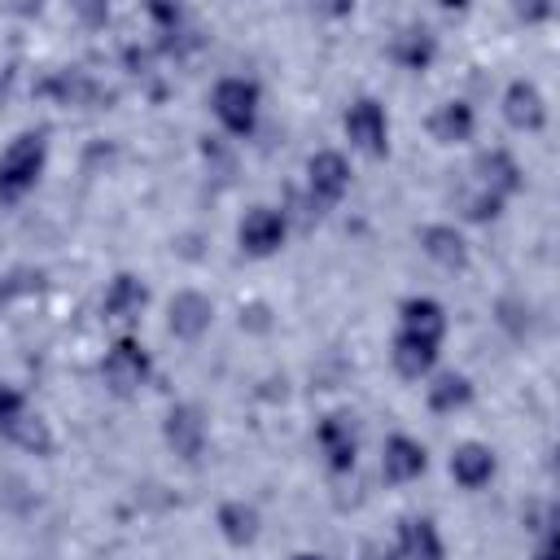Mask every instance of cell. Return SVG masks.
I'll return each instance as SVG.
<instances>
[{"label": "cell", "instance_id": "obj_1", "mask_svg": "<svg viewBox=\"0 0 560 560\" xmlns=\"http://www.w3.org/2000/svg\"><path fill=\"white\" fill-rule=\"evenodd\" d=\"M48 158V140L44 131H22L18 140H9V149L0 153V197H22Z\"/></svg>", "mask_w": 560, "mask_h": 560}, {"label": "cell", "instance_id": "obj_2", "mask_svg": "<svg viewBox=\"0 0 560 560\" xmlns=\"http://www.w3.org/2000/svg\"><path fill=\"white\" fill-rule=\"evenodd\" d=\"M306 188H311V206L315 214L319 210H332L346 188H350V162L337 153V149H319L311 162H306Z\"/></svg>", "mask_w": 560, "mask_h": 560}, {"label": "cell", "instance_id": "obj_3", "mask_svg": "<svg viewBox=\"0 0 560 560\" xmlns=\"http://www.w3.org/2000/svg\"><path fill=\"white\" fill-rule=\"evenodd\" d=\"M210 105H214L219 122L232 136H245L254 127V118H258V83H249V79H219Z\"/></svg>", "mask_w": 560, "mask_h": 560}, {"label": "cell", "instance_id": "obj_4", "mask_svg": "<svg viewBox=\"0 0 560 560\" xmlns=\"http://www.w3.org/2000/svg\"><path fill=\"white\" fill-rule=\"evenodd\" d=\"M346 136H350V144L363 149L368 158H385V149H389V118H385L381 101H372V96L354 101V105L346 109Z\"/></svg>", "mask_w": 560, "mask_h": 560}, {"label": "cell", "instance_id": "obj_5", "mask_svg": "<svg viewBox=\"0 0 560 560\" xmlns=\"http://www.w3.org/2000/svg\"><path fill=\"white\" fill-rule=\"evenodd\" d=\"M101 376H105V385H109L114 394H136V389L149 381V354H144V346L131 341V337L114 341V350H109L105 363H101Z\"/></svg>", "mask_w": 560, "mask_h": 560}, {"label": "cell", "instance_id": "obj_6", "mask_svg": "<svg viewBox=\"0 0 560 560\" xmlns=\"http://www.w3.org/2000/svg\"><path fill=\"white\" fill-rule=\"evenodd\" d=\"M162 438H166V446H171L179 459L192 464V459L206 451V416H201V407L175 402V407L166 411V420H162Z\"/></svg>", "mask_w": 560, "mask_h": 560}, {"label": "cell", "instance_id": "obj_7", "mask_svg": "<svg viewBox=\"0 0 560 560\" xmlns=\"http://www.w3.org/2000/svg\"><path fill=\"white\" fill-rule=\"evenodd\" d=\"M284 210H271V206H254L245 219H241V228H236V241H241V249L245 254H254V258H267V254H276L280 245H284Z\"/></svg>", "mask_w": 560, "mask_h": 560}, {"label": "cell", "instance_id": "obj_8", "mask_svg": "<svg viewBox=\"0 0 560 560\" xmlns=\"http://www.w3.org/2000/svg\"><path fill=\"white\" fill-rule=\"evenodd\" d=\"M315 442H319V451H324V459H328V468H332V472H350V468H354L359 433H354V420H350L346 411L324 416V420H319V429H315Z\"/></svg>", "mask_w": 560, "mask_h": 560}, {"label": "cell", "instance_id": "obj_9", "mask_svg": "<svg viewBox=\"0 0 560 560\" xmlns=\"http://www.w3.org/2000/svg\"><path fill=\"white\" fill-rule=\"evenodd\" d=\"M472 175H477V188L490 192V197H499V201H508V197L521 192V184H525V171L516 166V158H512L508 149L481 153L477 166H472Z\"/></svg>", "mask_w": 560, "mask_h": 560}, {"label": "cell", "instance_id": "obj_10", "mask_svg": "<svg viewBox=\"0 0 560 560\" xmlns=\"http://www.w3.org/2000/svg\"><path fill=\"white\" fill-rule=\"evenodd\" d=\"M210 319H214V302H210L206 293H197V289H184V293H175V298H171L166 324H171V332H175V337H184V341H197V337L210 328Z\"/></svg>", "mask_w": 560, "mask_h": 560}, {"label": "cell", "instance_id": "obj_11", "mask_svg": "<svg viewBox=\"0 0 560 560\" xmlns=\"http://www.w3.org/2000/svg\"><path fill=\"white\" fill-rule=\"evenodd\" d=\"M424 468H429V455H424V446H420L416 438L394 433V438L385 442V451H381V472H385V481L402 486V481H416Z\"/></svg>", "mask_w": 560, "mask_h": 560}, {"label": "cell", "instance_id": "obj_12", "mask_svg": "<svg viewBox=\"0 0 560 560\" xmlns=\"http://www.w3.org/2000/svg\"><path fill=\"white\" fill-rule=\"evenodd\" d=\"M503 118H508L516 131H538V127L547 122L542 92H538L534 83H525V79L508 83V92H503Z\"/></svg>", "mask_w": 560, "mask_h": 560}, {"label": "cell", "instance_id": "obj_13", "mask_svg": "<svg viewBox=\"0 0 560 560\" xmlns=\"http://www.w3.org/2000/svg\"><path fill=\"white\" fill-rule=\"evenodd\" d=\"M144 306H149V289H144V280L131 276V271H118V276L109 280V289H105V315L131 324V319H140Z\"/></svg>", "mask_w": 560, "mask_h": 560}, {"label": "cell", "instance_id": "obj_14", "mask_svg": "<svg viewBox=\"0 0 560 560\" xmlns=\"http://www.w3.org/2000/svg\"><path fill=\"white\" fill-rule=\"evenodd\" d=\"M420 249H424L438 267H446V271L468 267V241H464L451 223H429V228L420 232Z\"/></svg>", "mask_w": 560, "mask_h": 560}, {"label": "cell", "instance_id": "obj_15", "mask_svg": "<svg viewBox=\"0 0 560 560\" xmlns=\"http://www.w3.org/2000/svg\"><path fill=\"white\" fill-rule=\"evenodd\" d=\"M451 477L464 490H481L494 477V451L481 446V442H459L455 455H451Z\"/></svg>", "mask_w": 560, "mask_h": 560}, {"label": "cell", "instance_id": "obj_16", "mask_svg": "<svg viewBox=\"0 0 560 560\" xmlns=\"http://www.w3.org/2000/svg\"><path fill=\"white\" fill-rule=\"evenodd\" d=\"M472 127H477V114L468 101H446L429 118V131L438 144H464V140H472Z\"/></svg>", "mask_w": 560, "mask_h": 560}, {"label": "cell", "instance_id": "obj_17", "mask_svg": "<svg viewBox=\"0 0 560 560\" xmlns=\"http://www.w3.org/2000/svg\"><path fill=\"white\" fill-rule=\"evenodd\" d=\"M214 525H219V534H223L232 547H249V542L258 538V508L245 503V499H228V503H219Z\"/></svg>", "mask_w": 560, "mask_h": 560}, {"label": "cell", "instance_id": "obj_18", "mask_svg": "<svg viewBox=\"0 0 560 560\" xmlns=\"http://www.w3.org/2000/svg\"><path fill=\"white\" fill-rule=\"evenodd\" d=\"M398 551L402 560H442V538L429 516H407L398 525Z\"/></svg>", "mask_w": 560, "mask_h": 560}, {"label": "cell", "instance_id": "obj_19", "mask_svg": "<svg viewBox=\"0 0 560 560\" xmlns=\"http://www.w3.org/2000/svg\"><path fill=\"white\" fill-rule=\"evenodd\" d=\"M39 92L57 96L61 105H96V101H109V92H101L83 70H57L52 79L39 83Z\"/></svg>", "mask_w": 560, "mask_h": 560}, {"label": "cell", "instance_id": "obj_20", "mask_svg": "<svg viewBox=\"0 0 560 560\" xmlns=\"http://www.w3.org/2000/svg\"><path fill=\"white\" fill-rule=\"evenodd\" d=\"M402 332H411V337H424V341H442V332H446V311L433 302V298H407L402 302Z\"/></svg>", "mask_w": 560, "mask_h": 560}, {"label": "cell", "instance_id": "obj_21", "mask_svg": "<svg viewBox=\"0 0 560 560\" xmlns=\"http://www.w3.org/2000/svg\"><path fill=\"white\" fill-rule=\"evenodd\" d=\"M389 359H394L398 376H407V381H420V376H424V372L438 363V346H433V341H424V337L398 332V337H394V350H389Z\"/></svg>", "mask_w": 560, "mask_h": 560}, {"label": "cell", "instance_id": "obj_22", "mask_svg": "<svg viewBox=\"0 0 560 560\" xmlns=\"http://www.w3.org/2000/svg\"><path fill=\"white\" fill-rule=\"evenodd\" d=\"M433 52H438V39H433L429 26H402L394 35V44H389V57L398 66H407V70H424L433 61Z\"/></svg>", "mask_w": 560, "mask_h": 560}, {"label": "cell", "instance_id": "obj_23", "mask_svg": "<svg viewBox=\"0 0 560 560\" xmlns=\"http://www.w3.org/2000/svg\"><path fill=\"white\" fill-rule=\"evenodd\" d=\"M4 433H9V442H18V446L31 451V455H52V429H48V420L35 416V411L13 416V420L4 424Z\"/></svg>", "mask_w": 560, "mask_h": 560}, {"label": "cell", "instance_id": "obj_24", "mask_svg": "<svg viewBox=\"0 0 560 560\" xmlns=\"http://www.w3.org/2000/svg\"><path fill=\"white\" fill-rule=\"evenodd\" d=\"M472 402V381L464 372H442L433 385H429V407L433 411H459Z\"/></svg>", "mask_w": 560, "mask_h": 560}, {"label": "cell", "instance_id": "obj_25", "mask_svg": "<svg viewBox=\"0 0 560 560\" xmlns=\"http://www.w3.org/2000/svg\"><path fill=\"white\" fill-rule=\"evenodd\" d=\"M39 289H44V271H13L0 280V302L22 298V293H39Z\"/></svg>", "mask_w": 560, "mask_h": 560}, {"label": "cell", "instance_id": "obj_26", "mask_svg": "<svg viewBox=\"0 0 560 560\" xmlns=\"http://www.w3.org/2000/svg\"><path fill=\"white\" fill-rule=\"evenodd\" d=\"M499 210H503V201H499V197H490V192H481V188L464 192V214H468L472 223H486V219H494Z\"/></svg>", "mask_w": 560, "mask_h": 560}, {"label": "cell", "instance_id": "obj_27", "mask_svg": "<svg viewBox=\"0 0 560 560\" xmlns=\"http://www.w3.org/2000/svg\"><path fill=\"white\" fill-rule=\"evenodd\" d=\"M22 411H26L22 394H18V389H9V385H0V429H4L13 416H22Z\"/></svg>", "mask_w": 560, "mask_h": 560}, {"label": "cell", "instance_id": "obj_28", "mask_svg": "<svg viewBox=\"0 0 560 560\" xmlns=\"http://www.w3.org/2000/svg\"><path fill=\"white\" fill-rule=\"evenodd\" d=\"M363 556H368V560H402L398 542H372V547H368Z\"/></svg>", "mask_w": 560, "mask_h": 560}, {"label": "cell", "instance_id": "obj_29", "mask_svg": "<svg viewBox=\"0 0 560 560\" xmlns=\"http://www.w3.org/2000/svg\"><path fill=\"white\" fill-rule=\"evenodd\" d=\"M122 57H127V66H131V74H144V70H149V61H153V52H144V48H127Z\"/></svg>", "mask_w": 560, "mask_h": 560}, {"label": "cell", "instance_id": "obj_30", "mask_svg": "<svg viewBox=\"0 0 560 560\" xmlns=\"http://www.w3.org/2000/svg\"><path fill=\"white\" fill-rule=\"evenodd\" d=\"M534 560H556V551H551V547H542V551H538Z\"/></svg>", "mask_w": 560, "mask_h": 560}, {"label": "cell", "instance_id": "obj_31", "mask_svg": "<svg viewBox=\"0 0 560 560\" xmlns=\"http://www.w3.org/2000/svg\"><path fill=\"white\" fill-rule=\"evenodd\" d=\"M293 560H324V556H311V551H302V556H293Z\"/></svg>", "mask_w": 560, "mask_h": 560}]
</instances>
